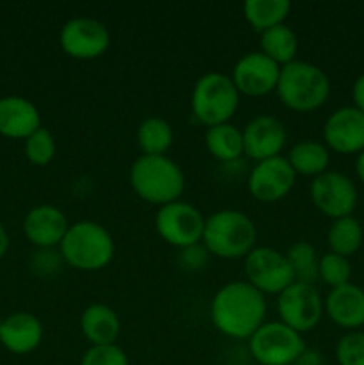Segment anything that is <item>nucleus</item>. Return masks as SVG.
<instances>
[{"instance_id":"obj_13","label":"nucleus","mask_w":364,"mask_h":365,"mask_svg":"<svg viewBox=\"0 0 364 365\" xmlns=\"http://www.w3.org/2000/svg\"><path fill=\"white\" fill-rule=\"evenodd\" d=\"M280 70L275 61L264 56L263 52H250L239 57L232 68V82L239 95L246 96H266L277 91Z\"/></svg>"},{"instance_id":"obj_17","label":"nucleus","mask_w":364,"mask_h":365,"mask_svg":"<svg viewBox=\"0 0 364 365\" xmlns=\"http://www.w3.org/2000/svg\"><path fill=\"white\" fill-rule=\"evenodd\" d=\"M70 223L61 209L54 205H38L27 212L24 220V234L34 246L50 250L59 246Z\"/></svg>"},{"instance_id":"obj_1","label":"nucleus","mask_w":364,"mask_h":365,"mask_svg":"<svg viewBox=\"0 0 364 365\" xmlns=\"http://www.w3.org/2000/svg\"><path fill=\"white\" fill-rule=\"evenodd\" d=\"M266 299L248 282H228L211 302V321L220 334L248 341L266 321Z\"/></svg>"},{"instance_id":"obj_21","label":"nucleus","mask_w":364,"mask_h":365,"mask_svg":"<svg viewBox=\"0 0 364 365\" xmlns=\"http://www.w3.org/2000/svg\"><path fill=\"white\" fill-rule=\"evenodd\" d=\"M120 328L118 314L103 303L89 305L81 316V331L91 346L116 344Z\"/></svg>"},{"instance_id":"obj_3","label":"nucleus","mask_w":364,"mask_h":365,"mask_svg":"<svg viewBox=\"0 0 364 365\" xmlns=\"http://www.w3.org/2000/svg\"><path fill=\"white\" fill-rule=\"evenodd\" d=\"M256 225L241 210H216L206 220L202 242L211 255L227 260L245 259L256 248Z\"/></svg>"},{"instance_id":"obj_2","label":"nucleus","mask_w":364,"mask_h":365,"mask_svg":"<svg viewBox=\"0 0 364 365\" xmlns=\"http://www.w3.org/2000/svg\"><path fill=\"white\" fill-rule=\"evenodd\" d=\"M128 180L139 198L159 207L178 202L186 187L184 171L166 155L138 157L128 171Z\"/></svg>"},{"instance_id":"obj_37","label":"nucleus","mask_w":364,"mask_h":365,"mask_svg":"<svg viewBox=\"0 0 364 365\" xmlns=\"http://www.w3.org/2000/svg\"><path fill=\"white\" fill-rule=\"evenodd\" d=\"M0 334H2V319H0Z\"/></svg>"},{"instance_id":"obj_33","label":"nucleus","mask_w":364,"mask_h":365,"mask_svg":"<svg viewBox=\"0 0 364 365\" xmlns=\"http://www.w3.org/2000/svg\"><path fill=\"white\" fill-rule=\"evenodd\" d=\"M352 98H353V107L359 109L360 113H364V73L359 75L353 82L352 88Z\"/></svg>"},{"instance_id":"obj_8","label":"nucleus","mask_w":364,"mask_h":365,"mask_svg":"<svg viewBox=\"0 0 364 365\" xmlns=\"http://www.w3.org/2000/svg\"><path fill=\"white\" fill-rule=\"evenodd\" d=\"M203 227L206 217L202 212L182 200L159 207L156 214V230L159 237L178 250L202 242Z\"/></svg>"},{"instance_id":"obj_23","label":"nucleus","mask_w":364,"mask_h":365,"mask_svg":"<svg viewBox=\"0 0 364 365\" xmlns=\"http://www.w3.org/2000/svg\"><path fill=\"white\" fill-rule=\"evenodd\" d=\"M203 143H206L207 152L221 163H232L245 153L243 130H239L232 123H221L207 128Z\"/></svg>"},{"instance_id":"obj_26","label":"nucleus","mask_w":364,"mask_h":365,"mask_svg":"<svg viewBox=\"0 0 364 365\" xmlns=\"http://www.w3.org/2000/svg\"><path fill=\"white\" fill-rule=\"evenodd\" d=\"M136 139L143 155H166L173 145V128L163 118L150 116L139 123Z\"/></svg>"},{"instance_id":"obj_10","label":"nucleus","mask_w":364,"mask_h":365,"mask_svg":"<svg viewBox=\"0 0 364 365\" xmlns=\"http://www.w3.org/2000/svg\"><path fill=\"white\" fill-rule=\"evenodd\" d=\"M277 310L280 323L298 334H305L318 327L323 317L325 305L314 285L295 282L278 294Z\"/></svg>"},{"instance_id":"obj_7","label":"nucleus","mask_w":364,"mask_h":365,"mask_svg":"<svg viewBox=\"0 0 364 365\" xmlns=\"http://www.w3.org/2000/svg\"><path fill=\"white\" fill-rule=\"evenodd\" d=\"M248 349L261 365H295L307 346L302 334L280 321H270L248 339Z\"/></svg>"},{"instance_id":"obj_5","label":"nucleus","mask_w":364,"mask_h":365,"mask_svg":"<svg viewBox=\"0 0 364 365\" xmlns=\"http://www.w3.org/2000/svg\"><path fill=\"white\" fill-rule=\"evenodd\" d=\"M59 250L68 266L79 271H100L113 260L114 241L102 225L77 221L70 225Z\"/></svg>"},{"instance_id":"obj_35","label":"nucleus","mask_w":364,"mask_h":365,"mask_svg":"<svg viewBox=\"0 0 364 365\" xmlns=\"http://www.w3.org/2000/svg\"><path fill=\"white\" fill-rule=\"evenodd\" d=\"M7 248H9V235H7L6 228L0 223V259L7 253Z\"/></svg>"},{"instance_id":"obj_15","label":"nucleus","mask_w":364,"mask_h":365,"mask_svg":"<svg viewBox=\"0 0 364 365\" xmlns=\"http://www.w3.org/2000/svg\"><path fill=\"white\" fill-rule=\"evenodd\" d=\"M288 134L282 121L275 116L261 114L250 120L243 128V148L248 159L261 160L278 157L284 150Z\"/></svg>"},{"instance_id":"obj_34","label":"nucleus","mask_w":364,"mask_h":365,"mask_svg":"<svg viewBox=\"0 0 364 365\" xmlns=\"http://www.w3.org/2000/svg\"><path fill=\"white\" fill-rule=\"evenodd\" d=\"M295 365H325V362L321 353L314 351V349H305V351L302 353V356L296 360Z\"/></svg>"},{"instance_id":"obj_4","label":"nucleus","mask_w":364,"mask_h":365,"mask_svg":"<svg viewBox=\"0 0 364 365\" xmlns=\"http://www.w3.org/2000/svg\"><path fill=\"white\" fill-rule=\"evenodd\" d=\"M277 95L282 106L295 113H310L323 106L330 95L328 75L320 66L295 59L280 70Z\"/></svg>"},{"instance_id":"obj_32","label":"nucleus","mask_w":364,"mask_h":365,"mask_svg":"<svg viewBox=\"0 0 364 365\" xmlns=\"http://www.w3.org/2000/svg\"><path fill=\"white\" fill-rule=\"evenodd\" d=\"M81 365H128V359L116 344L91 346L82 355Z\"/></svg>"},{"instance_id":"obj_11","label":"nucleus","mask_w":364,"mask_h":365,"mask_svg":"<svg viewBox=\"0 0 364 365\" xmlns=\"http://www.w3.org/2000/svg\"><path fill=\"white\" fill-rule=\"evenodd\" d=\"M59 45L71 59L93 61L107 52L111 34L106 25L95 18H71L61 27Z\"/></svg>"},{"instance_id":"obj_25","label":"nucleus","mask_w":364,"mask_h":365,"mask_svg":"<svg viewBox=\"0 0 364 365\" xmlns=\"http://www.w3.org/2000/svg\"><path fill=\"white\" fill-rule=\"evenodd\" d=\"M261 52L278 66L293 63L298 52V38L289 25L282 24L273 29H268L261 34Z\"/></svg>"},{"instance_id":"obj_24","label":"nucleus","mask_w":364,"mask_h":365,"mask_svg":"<svg viewBox=\"0 0 364 365\" xmlns=\"http://www.w3.org/2000/svg\"><path fill=\"white\" fill-rule=\"evenodd\" d=\"M291 4L288 0H246L243 14L250 27L263 34L268 29L282 25L289 16Z\"/></svg>"},{"instance_id":"obj_18","label":"nucleus","mask_w":364,"mask_h":365,"mask_svg":"<svg viewBox=\"0 0 364 365\" xmlns=\"http://www.w3.org/2000/svg\"><path fill=\"white\" fill-rule=\"evenodd\" d=\"M328 319L339 328L355 331L364 327V289L355 284H346L330 289L323 302Z\"/></svg>"},{"instance_id":"obj_9","label":"nucleus","mask_w":364,"mask_h":365,"mask_svg":"<svg viewBox=\"0 0 364 365\" xmlns=\"http://www.w3.org/2000/svg\"><path fill=\"white\" fill-rule=\"evenodd\" d=\"M246 282L263 294H280L295 284V274L285 253L268 246H256L245 257Z\"/></svg>"},{"instance_id":"obj_12","label":"nucleus","mask_w":364,"mask_h":365,"mask_svg":"<svg viewBox=\"0 0 364 365\" xmlns=\"http://www.w3.org/2000/svg\"><path fill=\"white\" fill-rule=\"evenodd\" d=\"M310 200L323 216L330 220L352 216L357 207V187L352 178L339 171H325L313 178Z\"/></svg>"},{"instance_id":"obj_6","label":"nucleus","mask_w":364,"mask_h":365,"mask_svg":"<svg viewBox=\"0 0 364 365\" xmlns=\"http://www.w3.org/2000/svg\"><path fill=\"white\" fill-rule=\"evenodd\" d=\"M238 107L239 93L231 77L220 71H209L196 81L191 93V110L193 116L207 128L231 123Z\"/></svg>"},{"instance_id":"obj_20","label":"nucleus","mask_w":364,"mask_h":365,"mask_svg":"<svg viewBox=\"0 0 364 365\" xmlns=\"http://www.w3.org/2000/svg\"><path fill=\"white\" fill-rule=\"evenodd\" d=\"M43 339V324L34 314L14 312L2 319L0 344L13 355L32 353Z\"/></svg>"},{"instance_id":"obj_30","label":"nucleus","mask_w":364,"mask_h":365,"mask_svg":"<svg viewBox=\"0 0 364 365\" xmlns=\"http://www.w3.org/2000/svg\"><path fill=\"white\" fill-rule=\"evenodd\" d=\"M25 157L34 166H46L52 163L56 155V139L50 134V130L39 127L38 130L32 132L24 143Z\"/></svg>"},{"instance_id":"obj_36","label":"nucleus","mask_w":364,"mask_h":365,"mask_svg":"<svg viewBox=\"0 0 364 365\" xmlns=\"http://www.w3.org/2000/svg\"><path fill=\"white\" fill-rule=\"evenodd\" d=\"M355 173L359 177V180L364 184V152L357 153V159H355Z\"/></svg>"},{"instance_id":"obj_31","label":"nucleus","mask_w":364,"mask_h":365,"mask_svg":"<svg viewBox=\"0 0 364 365\" xmlns=\"http://www.w3.org/2000/svg\"><path fill=\"white\" fill-rule=\"evenodd\" d=\"M339 365H364V331H348L335 346Z\"/></svg>"},{"instance_id":"obj_29","label":"nucleus","mask_w":364,"mask_h":365,"mask_svg":"<svg viewBox=\"0 0 364 365\" xmlns=\"http://www.w3.org/2000/svg\"><path fill=\"white\" fill-rule=\"evenodd\" d=\"M318 278L330 289L341 287V285L350 284L352 264L346 257L338 255V253H325L320 257V264H318Z\"/></svg>"},{"instance_id":"obj_19","label":"nucleus","mask_w":364,"mask_h":365,"mask_svg":"<svg viewBox=\"0 0 364 365\" xmlns=\"http://www.w3.org/2000/svg\"><path fill=\"white\" fill-rule=\"evenodd\" d=\"M41 127L39 110L25 96L9 95L0 98V135L7 139H27Z\"/></svg>"},{"instance_id":"obj_14","label":"nucleus","mask_w":364,"mask_h":365,"mask_svg":"<svg viewBox=\"0 0 364 365\" xmlns=\"http://www.w3.org/2000/svg\"><path fill=\"white\" fill-rule=\"evenodd\" d=\"M296 180V173L282 155L256 163L248 175V191L257 202L277 203L289 195Z\"/></svg>"},{"instance_id":"obj_28","label":"nucleus","mask_w":364,"mask_h":365,"mask_svg":"<svg viewBox=\"0 0 364 365\" xmlns=\"http://www.w3.org/2000/svg\"><path fill=\"white\" fill-rule=\"evenodd\" d=\"M285 257L295 274V282L314 285V282L318 280V264H320V257L314 246L307 241H298L288 250Z\"/></svg>"},{"instance_id":"obj_16","label":"nucleus","mask_w":364,"mask_h":365,"mask_svg":"<svg viewBox=\"0 0 364 365\" xmlns=\"http://www.w3.org/2000/svg\"><path fill=\"white\" fill-rule=\"evenodd\" d=\"M325 146L350 155L364 152V113L355 107H341L327 118L323 125Z\"/></svg>"},{"instance_id":"obj_27","label":"nucleus","mask_w":364,"mask_h":365,"mask_svg":"<svg viewBox=\"0 0 364 365\" xmlns=\"http://www.w3.org/2000/svg\"><path fill=\"white\" fill-rule=\"evenodd\" d=\"M327 242L332 253H338V255L348 259L363 245V227H360L359 220H355L353 216L334 220V223L328 228Z\"/></svg>"},{"instance_id":"obj_22","label":"nucleus","mask_w":364,"mask_h":365,"mask_svg":"<svg viewBox=\"0 0 364 365\" xmlns=\"http://www.w3.org/2000/svg\"><path fill=\"white\" fill-rule=\"evenodd\" d=\"M285 159L296 175L316 178L325 171H328L330 153L323 143L303 139V141H298L291 146Z\"/></svg>"}]
</instances>
